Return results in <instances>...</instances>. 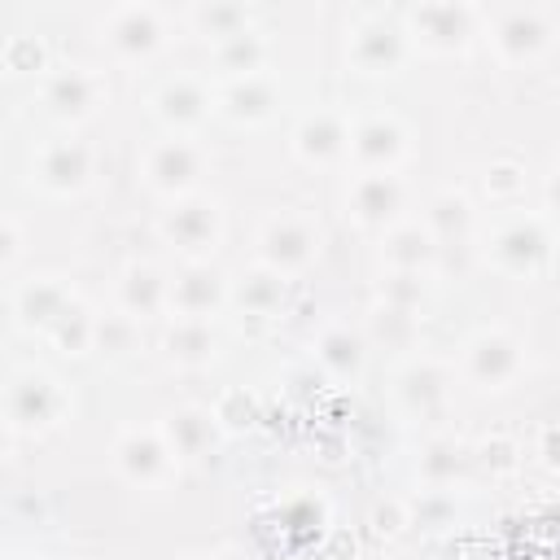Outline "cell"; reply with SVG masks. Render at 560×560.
Listing matches in <instances>:
<instances>
[{
	"mask_svg": "<svg viewBox=\"0 0 560 560\" xmlns=\"http://www.w3.org/2000/svg\"><path fill=\"white\" fill-rule=\"evenodd\" d=\"M385 258L398 267V271H420L424 258H433V232H424L420 223H402L389 232V245H385Z\"/></svg>",
	"mask_w": 560,
	"mask_h": 560,
	"instance_id": "7402d4cb",
	"label": "cell"
},
{
	"mask_svg": "<svg viewBox=\"0 0 560 560\" xmlns=\"http://www.w3.org/2000/svg\"><path fill=\"white\" fill-rule=\"evenodd\" d=\"M13 560H39V556H13Z\"/></svg>",
	"mask_w": 560,
	"mask_h": 560,
	"instance_id": "836d02e7",
	"label": "cell"
},
{
	"mask_svg": "<svg viewBox=\"0 0 560 560\" xmlns=\"http://www.w3.org/2000/svg\"><path fill=\"white\" fill-rule=\"evenodd\" d=\"M57 407H61V389H57V381H48V376H39V372L18 376L13 389H9V416H13L18 424H26V420L44 424V420L57 416Z\"/></svg>",
	"mask_w": 560,
	"mask_h": 560,
	"instance_id": "9a60e30c",
	"label": "cell"
},
{
	"mask_svg": "<svg viewBox=\"0 0 560 560\" xmlns=\"http://www.w3.org/2000/svg\"><path fill=\"white\" fill-rule=\"evenodd\" d=\"M455 468H459V451L451 446V442H433L429 451H424V477L429 481H446V477H455Z\"/></svg>",
	"mask_w": 560,
	"mask_h": 560,
	"instance_id": "f546056e",
	"label": "cell"
},
{
	"mask_svg": "<svg viewBox=\"0 0 560 560\" xmlns=\"http://www.w3.org/2000/svg\"><path fill=\"white\" fill-rule=\"evenodd\" d=\"M162 232H166L179 249L201 254V249H210V241H214V232H219V210H214V201H206V197H184V201H175V206L166 210Z\"/></svg>",
	"mask_w": 560,
	"mask_h": 560,
	"instance_id": "9c48e42d",
	"label": "cell"
},
{
	"mask_svg": "<svg viewBox=\"0 0 560 560\" xmlns=\"http://www.w3.org/2000/svg\"><path fill=\"white\" fill-rule=\"evenodd\" d=\"M219 298H223V280H219L210 267H201V262H192V267L171 284V306L179 311V319H206Z\"/></svg>",
	"mask_w": 560,
	"mask_h": 560,
	"instance_id": "2e32d148",
	"label": "cell"
},
{
	"mask_svg": "<svg viewBox=\"0 0 560 560\" xmlns=\"http://www.w3.org/2000/svg\"><path fill=\"white\" fill-rule=\"evenodd\" d=\"M118 464L131 481H162L166 468H171V446L158 442V433H140V429H127L118 438Z\"/></svg>",
	"mask_w": 560,
	"mask_h": 560,
	"instance_id": "7c38bea8",
	"label": "cell"
},
{
	"mask_svg": "<svg viewBox=\"0 0 560 560\" xmlns=\"http://www.w3.org/2000/svg\"><path fill=\"white\" fill-rule=\"evenodd\" d=\"M153 105H158V114H162L166 122H175V127H192V122L206 118V109H210V92H206L197 79H166V83L158 88Z\"/></svg>",
	"mask_w": 560,
	"mask_h": 560,
	"instance_id": "d6986e66",
	"label": "cell"
},
{
	"mask_svg": "<svg viewBox=\"0 0 560 560\" xmlns=\"http://www.w3.org/2000/svg\"><path fill=\"white\" fill-rule=\"evenodd\" d=\"M472 22H477V13L468 4H451V0L411 9V31L429 48H459L472 35Z\"/></svg>",
	"mask_w": 560,
	"mask_h": 560,
	"instance_id": "8992f818",
	"label": "cell"
},
{
	"mask_svg": "<svg viewBox=\"0 0 560 560\" xmlns=\"http://www.w3.org/2000/svg\"><path fill=\"white\" fill-rule=\"evenodd\" d=\"M214 420H219V416H210V411H201V407H184V411H175L171 424H166L175 455H188V459L206 455V451L214 446Z\"/></svg>",
	"mask_w": 560,
	"mask_h": 560,
	"instance_id": "ffe728a7",
	"label": "cell"
},
{
	"mask_svg": "<svg viewBox=\"0 0 560 560\" xmlns=\"http://www.w3.org/2000/svg\"><path fill=\"white\" fill-rule=\"evenodd\" d=\"M241 306L249 315H271L280 306V271H258L241 284Z\"/></svg>",
	"mask_w": 560,
	"mask_h": 560,
	"instance_id": "83f0119b",
	"label": "cell"
},
{
	"mask_svg": "<svg viewBox=\"0 0 560 560\" xmlns=\"http://www.w3.org/2000/svg\"><path fill=\"white\" fill-rule=\"evenodd\" d=\"M101 31H105L109 48L122 57H144L162 44V18L153 4H118L105 13Z\"/></svg>",
	"mask_w": 560,
	"mask_h": 560,
	"instance_id": "277c9868",
	"label": "cell"
},
{
	"mask_svg": "<svg viewBox=\"0 0 560 560\" xmlns=\"http://www.w3.org/2000/svg\"><path fill=\"white\" fill-rule=\"evenodd\" d=\"M219 105H223V114H232V118H267L271 114V105H276V83H271V74H241V79H228V88L219 92Z\"/></svg>",
	"mask_w": 560,
	"mask_h": 560,
	"instance_id": "e0dca14e",
	"label": "cell"
},
{
	"mask_svg": "<svg viewBox=\"0 0 560 560\" xmlns=\"http://www.w3.org/2000/svg\"><path fill=\"white\" fill-rule=\"evenodd\" d=\"M547 197H551V206H556V210H560V171H556V175H551V184H547Z\"/></svg>",
	"mask_w": 560,
	"mask_h": 560,
	"instance_id": "d6a6232c",
	"label": "cell"
},
{
	"mask_svg": "<svg viewBox=\"0 0 560 560\" xmlns=\"http://www.w3.org/2000/svg\"><path fill=\"white\" fill-rule=\"evenodd\" d=\"M433 228H438L442 236L464 232V228H468V201H464L459 192H442V197L433 201Z\"/></svg>",
	"mask_w": 560,
	"mask_h": 560,
	"instance_id": "f1b7e54d",
	"label": "cell"
},
{
	"mask_svg": "<svg viewBox=\"0 0 560 560\" xmlns=\"http://www.w3.org/2000/svg\"><path fill=\"white\" fill-rule=\"evenodd\" d=\"M166 350H171V359H179V363H201V359H210L214 337H210L206 319H175V328H171V337H166Z\"/></svg>",
	"mask_w": 560,
	"mask_h": 560,
	"instance_id": "d4e9b609",
	"label": "cell"
},
{
	"mask_svg": "<svg viewBox=\"0 0 560 560\" xmlns=\"http://www.w3.org/2000/svg\"><path fill=\"white\" fill-rule=\"evenodd\" d=\"M490 35H494V48H499L503 57L525 61V57H534V52L547 44L551 22H547L542 9H503V13L494 18Z\"/></svg>",
	"mask_w": 560,
	"mask_h": 560,
	"instance_id": "52a82bcc",
	"label": "cell"
},
{
	"mask_svg": "<svg viewBox=\"0 0 560 560\" xmlns=\"http://www.w3.org/2000/svg\"><path fill=\"white\" fill-rule=\"evenodd\" d=\"M44 96H48V105L57 114H88L96 105V96H101V79L92 70H83V66H66V70H57L48 79Z\"/></svg>",
	"mask_w": 560,
	"mask_h": 560,
	"instance_id": "ac0fdd59",
	"label": "cell"
},
{
	"mask_svg": "<svg viewBox=\"0 0 560 560\" xmlns=\"http://www.w3.org/2000/svg\"><path fill=\"white\" fill-rule=\"evenodd\" d=\"M88 166H92V158H88V149L79 140H52L35 158V175L48 188H79Z\"/></svg>",
	"mask_w": 560,
	"mask_h": 560,
	"instance_id": "4fadbf2b",
	"label": "cell"
},
{
	"mask_svg": "<svg viewBox=\"0 0 560 560\" xmlns=\"http://www.w3.org/2000/svg\"><path fill=\"white\" fill-rule=\"evenodd\" d=\"M319 359L332 368V372H354L363 363V341L350 332V328H328L324 341H319Z\"/></svg>",
	"mask_w": 560,
	"mask_h": 560,
	"instance_id": "4316f807",
	"label": "cell"
},
{
	"mask_svg": "<svg viewBox=\"0 0 560 560\" xmlns=\"http://www.w3.org/2000/svg\"><path fill=\"white\" fill-rule=\"evenodd\" d=\"M521 171H516V162H494L490 171H486V192H494V197H508L512 188H521V179H516Z\"/></svg>",
	"mask_w": 560,
	"mask_h": 560,
	"instance_id": "4dcf8cb0",
	"label": "cell"
},
{
	"mask_svg": "<svg viewBox=\"0 0 560 560\" xmlns=\"http://www.w3.org/2000/svg\"><path fill=\"white\" fill-rule=\"evenodd\" d=\"M258 245H262V258L271 262V271H298V267H306L315 258L319 236H315L311 219H302V214H276V219H267Z\"/></svg>",
	"mask_w": 560,
	"mask_h": 560,
	"instance_id": "6da1fadb",
	"label": "cell"
},
{
	"mask_svg": "<svg viewBox=\"0 0 560 560\" xmlns=\"http://www.w3.org/2000/svg\"><path fill=\"white\" fill-rule=\"evenodd\" d=\"M402 39H407V31L398 22H389L385 13H368L350 31V57L359 70L381 74V70H394L402 61Z\"/></svg>",
	"mask_w": 560,
	"mask_h": 560,
	"instance_id": "7a4b0ae2",
	"label": "cell"
},
{
	"mask_svg": "<svg viewBox=\"0 0 560 560\" xmlns=\"http://www.w3.org/2000/svg\"><path fill=\"white\" fill-rule=\"evenodd\" d=\"M542 459H547L551 468H560V429H547V438H542Z\"/></svg>",
	"mask_w": 560,
	"mask_h": 560,
	"instance_id": "1f68e13d",
	"label": "cell"
},
{
	"mask_svg": "<svg viewBox=\"0 0 560 560\" xmlns=\"http://www.w3.org/2000/svg\"><path fill=\"white\" fill-rule=\"evenodd\" d=\"M122 302H127L131 311L149 315V311H158L162 302H171V289L158 280L153 267H131L127 280H122Z\"/></svg>",
	"mask_w": 560,
	"mask_h": 560,
	"instance_id": "484cf974",
	"label": "cell"
},
{
	"mask_svg": "<svg viewBox=\"0 0 560 560\" xmlns=\"http://www.w3.org/2000/svg\"><path fill=\"white\" fill-rule=\"evenodd\" d=\"M402 206V184L394 171H363L350 188V210L359 223H389Z\"/></svg>",
	"mask_w": 560,
	"mask_h": 560,
	"instance_id": "30bf717a",
	"label": "cell"
},
{
	"mask_svg": "<svg viewBox=\"0 0 560 560\" xmlns=\"http://www.w3.org/2000/svg\"><path fill=\"white\" fill-rule=\"evenodd\" d=\"M201 171V153L188 140H158L144 158V175L162 192H184Z\"/></svg>",
	"mask_w": 560,
	"mask_h": 560,
	"instance_id": "ba28073f",
	"label": "cell"
},
{
	"mask_svg": "<svg viewBox=\"0 0 560 560\" xmlns=\"http://www.w3.org/2000/svg\"><path fill=\"white\" fill-rule=\"evenodd\" d=\"M188 22L219 44L228 35L249 31V9H241V4H197V9H188Z\"/></svg>",
	"mask_w": 560,
	"mask_h": 560,
	"instance_id": "603a6c76",
	"label": "cell"
},
{
	"mask_svg": "<svg viewBox=\"0 0 560 560\" xmlns=\"http://www.w3.org/2000/svg\"><path fill=\"white\" fill-rule=\"evenodd\" d=\"M407 149V136L398 127V118L389 114H363L350 122V153L368 166V171H394V162L402 158Z\"/></svg>",
	"mask_w": 560,
	"mask_h": 560,
	"instance_id": "3957f363",
	"label": "cell"
},
{
	"mask_svg": "<svg viewBox=\"0 0 560 560\" xmlns=\"http://www.w3.org/2000/svg\"><path fill=\"white\" fill-rule=\"evenodd\" d=\"M464 368H468V376L481 381V385H503V381H512L516 368H521V346H516L508 332L486 328V332H477V337L468 341Z\"/></svg>",
	"mask_w": 560,
	"mask_h": 560,
	"instance_id": "5b68a950",
	"label": "cell"
},
{
	"mask_svg": "<svg viewBox=\"0 0 560 560\" xmlns=\"http://www.w3.org/2000/svg\"><path fill=\"white\" fill-rule=\"evenodd\" d=\"M262 39L254 31H241V35H228L214 44V61L228 79H241V74H258L262 70Z\"/></svg>",
	"mask_w": 560,
	"mask_h": 560,
	"instance_id": "44dd1931",
	"label": "cell"
},
{
	"mask_svg": "<svg viewBox=\"0 0 560 560\" xmlns=\"http://www.w3.org/2000/svg\"><path fill=\"white\" fill-rule=\"evenodd\" d=\"M398 385H402V398H407V407H411V411H416V407H420V411H429V407L446 394V372H442L438 363H411V368L402 372V381H398Z\"/></svg>",
	"mask_w": 560,
	"mask_h": 560,
	"instance_id": "cb8c5ba5",
	"label": "cell"
},
{
	"mask_svg": "<svg viewBox=\"0 0 560 560\" xmlns=\"http://www.w3.org/2000/svg\"><path fill=\"white\" fill-rule=\"evenodd\" d=\"M293 144H298L302 158H311V162H328V158H337V153L350 144V131H346L341 114L319 109V114H306V118L298 122Z\"/></svg>",
	"mask_w": 560,
	"mask_h": 560,
	"instance_id": "5bb4252c",
	"label": "cell"
},
{
	"mask_svg": "<svg viewBox=\"0 0 560 560\" xmlns=\"http://www.w3.org/2000/svg\"><path fill=\"white\" fill-rule=\"evenodd\" d=\"M494 258L508 271H534L547 258V232L534 219H512L494 236Z\"/></svg>",
	"mask_w": 560,
	"mask_h": 560,
	"instance_id": "8fae6325",
	"label": "cell"
}]
</instances>
